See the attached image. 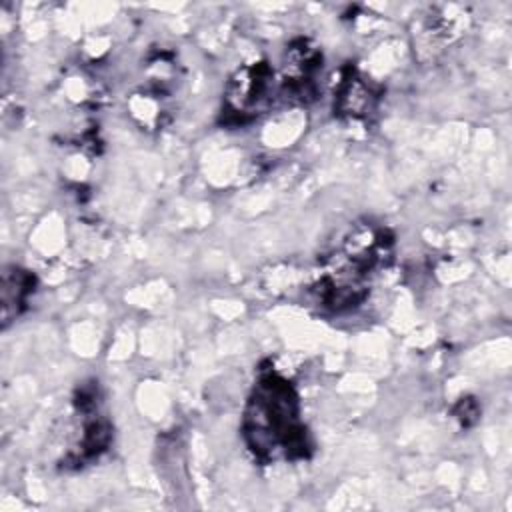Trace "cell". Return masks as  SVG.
Here are the masks:
<instances>
[{"mask_svg":"<svg viewBox=\"0 0 512 512\" xmlns=\"http://www.w3.org/2000/svg\"><path fill=\"white\" fill-rule=\"evenodd\" d=\"M244 434L248 446L262 458H274L278 452L286 458L304 456L308 438L298 420V398L284 378L276 374L260 378L246 410Z\"/></svg>","mask_w":512,"mask_h":512,"instance_id":"cell-1","label":"cell"},{"mask_svg":"<svg viewBox=\"0 0 512 512\" xmlns=\"http://www.w3.org/2000/svg\"><path fill=\"white\" fill-rule=\"evenodd\" d=\"M34 292V276L22 268H4L2 272V324L8 326L28 304V296Z\"/></svg>","mask_w":512,"mask_h":512,"instance_id":"cell-2","label":"cell"},{"mask_svg":"<svg viewBox=\"0 0 512 512\" xmlns=\"http://www.w3.org/2000/svg\"><path fill=\"white\" fill-rule=\"evenodd\" d=\"M338 100L344 112L362 114L370 106V90L358 78H350L348 82H344Z\"/></svg>","mask_w":512,"mask_h":512,"instance_id":"cell-3","label":"cell"}]
</instances>
